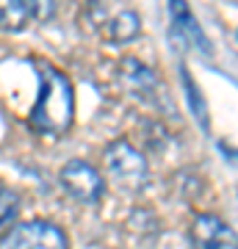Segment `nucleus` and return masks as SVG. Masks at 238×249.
<instances>
[{"instance_id": "obj_10", "label": "nucleus", "mask_w": 238, "mask_h": 249, "mask_svg": "<svg viewBox=\"0 0 238 249\" xmlns=\"http://www.w3.org/2000/svg\"><path fill=\"white\" fill-rule=\"evenodd\" d=\"M17 211H19V199H17V194L11 191V188H6L3 183H0V230L6 227V224L17 216Z\"/></svg>"}, {"instance_id": "obj_11", "label": "nucleus", "mask_w": 238, "mask_h": 249, "mask_svg": "<svg viewBox=\"0 0 238 249\" xmlns=\"http://www.w3.org/2000/svg\"><path fill=\"white\" fill-rule=\"evenodd\" d=\"M25 3L28 14H31V22H44V19L53 17L55 3L53 0H22Z\"/></svg>"}, {"instance_id": "obj_2", "label": "nucleus", "mask_w": 238, "mask_h": 249, "mask_svg": "<svg viewBox=\"0 0 238 249\" xmlns=\"http://www.w3.org/2000/svg\"><path fill=\"white\" fill-rule=\"evenodd\" d=\"M103 172L125 194H139L150 183L147 155L130 142H111L103 152Z\"/></svg>"}, {"instance_id": "obj_6", "label": "nucleus", "mask_w": 238, "mask_h": 249, "mask_svg": "<svg viewBox=\"0 0 238 249\" xmlns=\"http://www.w3.org/2000/svg\"><path fill=\"white\" fill-rule=\"evenodd\" d=\"M188 238L194 249H238V232L216 213H197Z\"/></svg>"}, {"instance_id": "obj_8", "label": "nucleus", "mask_w": 238, "mask_h": 249, "mask_svg": "<svg viewBox=\"0 0 238 249\" xmlns=\"http://www.w3.org/2000/svg\"><path fill=\"white\" fill-rule=\"evenodd\" d=\"M169 9H172L175 25L188 36V42H194V45L202 47V50H211V45L205 42V36H202V28L197 25V19L191 17V9H188V3H185V0H169Z\"/></svg>"}, {"instance_id": "obj_7", "label": "nucleus", "mask_w": 238, "mask_h": 249, "mask_svg": "<svg viewBox=\"0 0 238 249\" xmlns=\"http://www.w3.org/2000/svg\"><path fill=\"white\" fill-rule=\"evenodd\" d=\"M119 78L136 97H152L158 91V75L136 58H125L119 64Z\"/></svg>"}, {"instance_id": "obj_9", "label": "nucleus", "mask_w": 238, "mask_h": 249, "mask_svg": "<svg viewBox=\"0 0 238 249\" xmlns=\"http://www.w3.org/2000/svg\"><path fill=\"white\" fill-rule=\"evenodd\" d=\"M31 22L22 0H0V28L3 31H22Z\"/></svg>"}, {"instance_id": "obj_4", "label": "nucleus", "mask_w": 238, "mask_h": 249, "mask_svg": "<svg viewBox=\"0 0 238 249\" xmlns=\"http://www.w3.org/2000/svg\"><path fill=\"white\" fill-rule=\"evenodd\" d=\"M58 180H61L64 191L75 202L97 205L103 199V194H106V175L97 166H92L89 160H80V158L67 160L61 175H58Z\"/></svg>"}, {"instance_id": "obj_1", "label": "nucleus", "mask_w": 238, "mask_h": 249, "mask_svg": "<svg viewBox=\"0 0 238 249\" xmlns=\"http://www.w3.org/2000/svg\"><path fill=\"white\" fill-rule=\"evenodd\" d=\"M36 70L42 75V89H39L36 106L28 114V124L42 136H64L75 116L72 83L58 67L47 61H36Z\"/></svg>"}, {"instance_id": "obj_5", "label": "nucleus", "mask_w": 238, "mask_h": 249, "mask_svg": "<svg viewBox=\"0 0 238 249\" xmlns=\"http://www.w3.org/2000/svg\"><path fill=\"white\" fill-rule=\"evenodd\" d=\"M0 249H70L67 232L53 222L31 219L6 232Z\"/></svg>"}, {"instance_id": "obj_3", "label": "nucleus", "mask_w": 238, "mask_h": 249, "mask_svg": "<svg viewBox=\"0 0 238 249\" xmlns=\"http://www.w3.org/2000/svg\"><path fill=\"white\" fill-rule=\"evenodd\" d=\"M89 19L106 42L128 45L141 36V19L133 9L108 3V0H92L89 3Z\"/></svg>"}]
</instances>
